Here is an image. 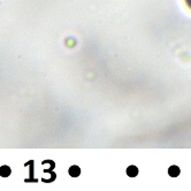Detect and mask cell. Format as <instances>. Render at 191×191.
Instances as JSON below:
<instances>
[{
    "label": "cell",
    "instance_id": "obj_1",
    "mask_svg": "<svg viewBox=\"0 0 191 191\" xmlns=\"http://www.w3.org/2000/svg\"><path fill=\"white\" fill-rule=\"evenodd\" d=\"M12 174V169L8 166H1L0 167V176L2 177H8Z\"/></svg>",
    "mask_w": 191,
    "mask_h": 191
},
{
    "label": "cell",
    "instance_id": "obj_2",
    "mask_svg": "<svg viewBox=\"0 0 191 191\" xmlns=\"http://www.w3.org/2000/svg\"><path fill=\"white\" fill-rule=\"evenodd\" d=\"M80 174H81L80 167H77V166H71V167L69 168V175H70V176L77 177V176H80Z\"/></svg>",
    "mask_w": 191,
    "mask_h": 191
},
{
    "label": "cell",
    "instance_id": "obj_3",
    "mask_svg": "<svg viewBox=\"0 0 191 191\" xmlns=\"http://www.w3.org/2000/svg\"><path fill=\"white\" fill-rule=\"evenodd\" d=\"M127 174L130 177H135V176H137V174H138V168H137L136 166H129L127 168Z\"/></svg>",
    "mask_w": 191,
    "mask_h": 191
},
{
    "label": "cell",
    "instance_id": "obj_4",
    "mask_svg": "<svg viewBox=\"0 0 191 191\" xmlns=\"http://www.w3.org/2000/svg\"><path fill=\"white\" fill-rule=\"evenodd\" d=\"M168 174H169L172 177H176V176H178V174H180V168H178L177 166H172V167H169Z\"/></svg>",
    "mask_w": 191,
    "mask_h": 191
},
{
    "label": "cell",
    "instance_id": "obj_5",
    "mask_svg": "<svg viewBox=\"0 0 191 191\" xmlns=\"http://www.w3.org/2000/svg\"><path fill=\"white\" fill-rule=\"evenodd\" d=\"M185 4L188 5L189 8H191V0H185Z\"/></svg>",
    "mask_w": 191,
    "mask_h": 191
}]
</instances>
